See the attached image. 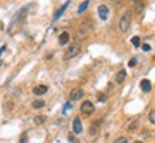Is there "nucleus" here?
<instances>
[{"instance_id": "5", "label": "nucleus", "mask_w": 155, "mask_h": 143, "mask_svg": "<svg viewBox=\"0 0 155 143\" xmlns=\"http://www.w3.org/2000/svg\"><path fill=\"white\" fill-rule=\"evenodd\" d=\"M98 16L101 20H105L108 19V16H110V9H108L107 5H100L98 6Z\"/></svg>"}, {"instance_id": "11", "label": "nucleus", "mask_w": 155, "mask_h": 143, "mask_svg": "<svg viewBox=\"0 0 155 143\" xmlns=\"http://www.w3.org/2000/svg\"><path fill=\"white\" fill-rule=\"evenodd\" d=\"M68 42H70V33H68V32H63V33L58 36V43H60L61 46H66Z\"/></svg>"}, {"instance_id": "3", "label": "nucleus", "mask_w": 155, "mask_h": 143, "mask_svg": "<svg viewBox=\"0 0 155 143\" xmlns=\"http://www.w3.org/2000/svg\"><path fill=\"white\" fill-rule=\"evenodd\" d=\"M78 53H80V46L78 44H71L64 53V60H70V59L77 56Z\"/></svg>"}, {"instance_id": "9", "label": "nucleus", "mask_w": 155, "mask_h": 143, "mask_svg": "<svg viewBox=\"0 0 155 143\" xmlns=\"http://www.w3.org/2000/svg\"><path fill=\"white\" fill-rule=\"evenodd\" d=\"M131 3L137 13H141L144 10V6H145V0H131Z\"/></svg>"}, {"instance_id": "22", "label": "nucleus", "mask_w": 155, "mask_h": 143, "mask_svg": "<svg viewBox=\"0 0 155 143\" xmlns=\"http://www.w3.org/2000/svg\"><path fill=\"white\" fill-rule=\"evenodd\" d=\"M135 65H137V59H135V57H132L131 60L128 62V66H130V67H134Z\"/></svg>"}, {"instance_id": "8", "label": "nucleus", "mask_w": 155, "mask_h": 143, "mask_svg": "<svg viewBox=\"0 0 155 143\" xmlns=\"http://www.w3.org/2000/svg\"><path fill=\"white\" fill-rule=\"evenodd\" d=\"M48 90V86L46 85H37L33 87V95L36 96H41V95H46Z\"/></svg>"}, {"instance_id": "2", "label": "nucleus", "mask_w": 155, "mask_h": 143, "mask_svg": "<svg viewBox=\"0 0 155 143\" xmlns=\"http://www.w3.org/2000/svg\"><path fill=\"white\" fill-rule=\"evenodd\" d=\"M95 110V106L93 105V102H90V100H84L80 106V112L81 114H84V116H91V114L94 113Z\"/></svg>"}, {"instance_id": "16", "label": "nucleus", "mask_w": 155, "mask_h": 143, "mask_svg": "<svg viewBox=\"0 0 155 143\" xmlns=\"http://www.w3.org/2000/svg\"><path fill=\"white\" fill-rule=\"evenodd\" d=\"M44 106H46V102H44V100H34L33 103H31V107H33V109H41Z\"/></svg>"}, {"instance_id": "29", "label": "nucleus", "mask_w": 155, "mask_h": 143, "mask_svg": "<svg viewBox=\"0 0 155 143\" xmlns=\"http://www.w3.org/2000/svg\"><path fill=\"white\" fill-rule=\"evenodd\" d=\"M134 143H142V142H141V140H135V142H134Z\"/></svg>"}, {"instance_id": "7", "label": "nucleus", "mask_w": 155, "mask_h": 143, "mask_svg": "<svg viewBox=\"0 0 155 143\" xmlns=\"http://www.w3.org/2000/svg\"><path fill=\"white\" fill-rule=\"evenodd\" d=\"M83 132V123H81L80 117H74L73 120V133L74 134H80Z\"/></svg>"}, {"instance_id": "18", "label": "nucleus", "mask_w": 155, "mask_h": 143, "mask_svg": "<svg viewBox=\"0 0 155 143\" xmlns=\"http://www.w3.org/2000/svg\"><path fill=\"white\" fill-rule=\"evenodd\" d=\"M131 43L134 47H140V44H141V40H140V37L138 36H134V37L131 39Z\"/></svg>"}, {"instance_id": "4", "label": "nucleus", "mask_w": 155, "mask_h": 143, "mask_svg": "<svg viewBox=\"0 0 155 143\" xmlns=\"http://www.w3.org/2000/svg\"><path fill=\"white\" fill-rule=\"evenodd\" d=\"M90 29H91V27H87V24L83 23L80 26V29L77 30L75 39H77V40H83V39H85L87 36H88V33H90Z\"/></svg>"}, {"instance_id": "12", "label": "nucleus", "mask_w": 155, "mask_h": 143, "mask_svg": "<svg viewBox=\"0 0 155 143\" xmlns=\"http://www.w3.org/2000/svg\"><path fill=\"white\" fill-rule=\"evenodd\" d=\"M68 3H70V2H66V3H64V5L61 6L60 9L57 10L56 12V14H54V17H53V20H57V19H60L61 17V14L64 13V12H66V9H67V6H68Z\"/></svg>"}, {"instance_id": "20", "label": "nucleus", "mask_w": 155, "mask_h": 143, "mask_svg": "<svg viewBox=\"0 0 155 143\" xmlns=\"http://www.w3.org/2000/svg\"><path fill=\"white\" fill-rule=\"evenodd\" d=\"M148 120H150L152 124H155V109L151 110L150 113H148Z\"/></svg>"}, {"instance_id": "30", "label": "nucleus", "mask_w": 155, "mask_h": 143, "mask_svg": "<svg viewBox=\"0 0 155 143\" xmlns=\"http://www.w3.org/2000/svg\"><path fill=\"white\" fill-rule=\"evenodd\" d=\"M111 2H117V0H111Z\"/></svg>"}, {"instance_id": "28", "label": "nucleus", "mask_w": 155, "mask_h": 143, "mask_svg": "<svg viewBox=\"0 0 155 143\" xmlns=\"http://www.w3.org/2000/svg\"><path fill=\"white\" fill-rule=\"evenodd\" d=\"M2 65H3V60H2V59H0V67H2Z\"/></svg>"}, {"instance_id": "25", "label": "nucleus", "mask_w": 155, "mask_h": 143, "mask_svg": "<svg viewBox=\"0 0 155 143\" xmlns=\"http://www.w3.org/2000/svg\"><path fill=\"white\" fill-rule=\"evenodd\" d=\"M68 140H70L71 143H78V140H77V139H75V138H74V136H73V134H71V133L68 134Z\"/></svg>"}, {"instance_id": "19", "label": "nucleus", "mask_w": 155, "mask_h": 143, "mask_svg": "<svg viewBox=\"0 0 155 143\" xmlns=\"http://www.w3.org/2000/svg\"><path fill=\"white\" fill-rule=\"evenodd\" d=\"M88 3H90V0H85L84 3H83V5H81L80 7H78V10H77V12H78V14H81L83 12H85V9H87V6H88Z\"/></svg>"}, {"instance_id": "14", "label": "nucleus", "mask_w": 155, "mask_h": 143, "mask_svg": "<svg viewBox=\"0 0 155 143\" xmlns=\"http://www.w3.org/2000/svg\"><path fill=\"white\" fill-rule=\"evenodd\" d=\"M100 124H101V122H95V123H93L91 126H90V134L91 136H95V134L98 133V130H100Z\"/></svg>"}, {"instance_id": "24", "label": "nucleus", "mask_w": 155, "mask_h": 143, "mask_svg": "<svg viewBox=\"0 0 155 143\" xmlns=\"http://www.w3.org/2000/svg\"><path fill=\"white\" fill-rule=\"evenodd\" d=\"M142 50H144V52H150V50H151V46L148 44V43H144V44H142Z\"/></svg>"}, {"instance_id": "10", "label": "nucleus", "mask_w": 155, "mask_h": 143, "mask_svg": "<svg viewBox=\"0 0 155 143\" xmlns=\"http://www.w3.org/2000/svg\"><path fill=\"white\" fill-rule=\"evenodd\" d=\"M140 87H141V90L144 92V93H148V92H151V89H152V85H151V82L148 80V79H142L141 83H140Z\"/></svg>"}, {"instance_id": "21", "label": "nucleus", "mask_w": 155, "mask_h": 143, "mask_svg": "<svg viewBox=\"0 0 155 143\" xmlns=\"http://www.w3.org/2000/svg\"><path fill=\"white\" fill-rule=\"evenodd\" d=\"M114 143H128V139L125 138V136H122V138H118Z\"/></svg>"}, {"instance_id": "13", "label": "nucleus", "mask_w": 155, "mask_h": 143, "mask_svg": "<svg viewBox=\"0 0 155 143\" xmlns=\"http://www.w3.org/2000/svg\"><path fill=\"white\" fill-rule=\"evenodd\" d=\"M125 77H127V72L122 69V70L118 72V75L115 76V83H118V85H120V83H122V82L125 80Z\"/></svg>"}, {"instance_id": "15", "label": "nucleus", "mask_w": 155, "mask_h": 143, "mask_svg": "<svg viewBox=\"0 0 155 143\" xmlns=\"http://www.w3.org/2000/svg\"><path fill=\"white\" fill-rule=\"evenodd\" d=\"M140 127V120L135 119V120H132L131 123L128 124V130L131 132V133H134V132H137V129Z\"/></svg>"}, {"instance_id": "27", "label": "nucleus", "mask_w": 155, "mask_h": 143, "mask_svg": "<svg viewBox=\"0 0 155 143\" xmlns=\"http://www.w3.org/2000/svg\"><path fill=\"white\" fill-rule=\"evenodd\" d=\"M5 50H6V46H3V47L0 49V56H2V54H3V53H5Z\"/></svg>"}, {"instance_id": "6", "label": "nucleus", "mask_w": 155, "mask_h": 143, "mask_svg": "<svg viewBox=\"0 0 155 143\" xmlns=\"http://www.w3.org/2000/svg\"><path fill=\"white\" fill-rule=\"evenodd\" d=\"M83 96H84V90H83L81 87H75V89H73V90L70 92V99L73 100V102L80 100Z\"/></svg>"}, {"instance_id": "23", "label": "nucleus", "mask_w": 155, "mask_h": 143, "mask_svg": "<svg viewBox=\"0 0 155 143\" xmlns=\"http://www.w3.org/2000/svg\"><path fill=\"white\" fill-rule=\"evenodd\" d=\"M71 107H73V106H71V103H70V102H67L66 105H64V110H63V113H67V110L71 109Z\"/></svg>"}, {"instance_id": "26", "label": "nucleus", "mask_w": 155, "mask_h": 143, "mask_svg": "<svg viewBox=\"0 0 155 143\" xmlns=\"http://www.w3.org/2000/svg\"><path fill=\"white\" fill-rule=\"evenodd\" d=\"M26 138H27V136H26V134H23V136H21V142H20V143H26Z\"/></svg>"}, {"instance_id": "1", "label": "nucleus", "mask_w": 155, "mask_h": 143, "mask_svg": "<svg viewBox=\"0 0 155 143\" xmlns=\"http://www.w3.org/2000/svg\"><path fill=\"white\" fill-rule=\"evenodd\" d=\"M131 22H132V13L130 12V10H127V12L121 16L120 23H118V27H120V30H121L122 33H125V32H128V30H130Z\"/></svg>"}, {"instance_id": "17", "label": "nucleus", "mask_w": 155, "mask_h": 143, "mask_svg": "<svg viewBox=\"0 0 155 143\" xmlns=\"http://www.w3.org/2000/svg\"><path fill=\"white\" fill-rule=\"evenodd\" d=\"M44 122H46V116H43V114H38V116L34 117V123L36 124H43Z\"/></svg>"}]
</instances>
